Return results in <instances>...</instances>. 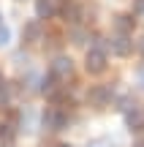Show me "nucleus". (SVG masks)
Returning <instances> with one entry per match:
<instances>
[{"instance_id":"nucleus-16","label":"nucleus","mask_w":144,"mask_h":147,"mask_svg":"<svg viewBox=\"0 0 144 147\" xmlns=\"http://www.w3.org/2000/svg\"><path fill=\"white\" fill-rule=\"evenodd\" d=\"M133 8H136V14H144V0H136Z\"/></svg>"},{"instance_id":"nucleus-8","label":"nucleus","mask_w":144,"mask_h":147,"mask_svg":"<svg viewBox=\"0 0 144 147\" xmlns=\"http://www.w3.org/2000/svg\"><path fill=\"white\" fill-rule=\"evenodd\" d=\"M41 38V25L38 22H27L25 25V41H38Z\"/></svg>"},{"instance_id":"nucleus-9","label":"nucleus","mask_w":144,"mask_h":147,"mask_svg":"<svg viewBox=\"0 0 144 147\" xmlns=\"http://www.w3.org/2000/svg\"><path fill=\"white\" fill-rule=\"evenodd\" d=\"M63 16L71 19V22H79V5H76V3H65L63 5Z\"/></svg>"},{"instance_id":"nucleus-17","label":"nucleus","mask_w":144,"mask_h":147,"mask_svg":"<svg viewBox=\"0 0 144 147\" xmlns=\"http://www.w3.org/2000/svg\"><path fill=\"white\" fill-rule=\"evenodd\" d=\"M139 79H141V84H144V68H141V71H139Z\"/></svg>"},{"instance_id":"nucleus-20","label":"nucleus","mask_w":144,"mask_h":147,"mask_svg":"<svg viewBox=\"0 0 144 147\" xmlns=\"http://www.w3.org/2000/svg\"><path fill=\"white\" fill-rule=\"evenodd\" d=\"M3 84H5V82H3V74H0V87H3Z\"/></svg>"},{"instance_id":"nucleus-10","label":"nucleus","mask_w":144,"mask_h":147,"mask_svg":"<svg viewBox=\"0 0 144 147\" xmlns=\"http://www.w3.org/2000/svg\"><path fill=\"white\" fill-rule=\"evenodd\" d=\"M35 14L41 16V19L49 16V14H52V0H35Z\"/></svg>"},{"instance_id":"nucleus-13","label":"nucleus","mask_w":144,"mask_h":147,"mask_svg":"<svg viewBox=\"0 0 144 147\" xmlns=\"http://www.w3.org/2000/svg\"><path fill=\"white\" fill-rule=\"evenodd\" d=\"M8 38H11L8 27H3V25H0V47H5V44H8Z\"/></svg>"},{"instance_id":"nucleus-3","label":"nucleus","mask_w":144,"mask_h":147,"mask_svg":"<svg viewBox=\"0 0 144 147\" xmlns=\"http://www.w3.org/2000/svg\"><path fill=\"white\" fill-rule=\"evenodd\" d=\"M65 115L57 109H46V115H44V128H49V131H63L65 128Z\"/></svg>"},{"instance_id":"nucleus-19","label":"nucleus","mask_w":144,"mask_h":147,"mask_svg":"<svg viewBox=\"0 0 144 147\" xmlns=\"http://www.w3.org/2000/svg\"><path fill=\"white\" fill-rule=\"evenodd\" d=\"M133 147H144V142H136V144H133Z\"/></svg>"},{"instance_id":"nucleus-7","label":"nucleus","mask_w":144,"mask_h":147,"mask_svg":"<svg viewBox=\"0 0 144 147\" xmlns=\"http://www.w3.org/2000/svg\"><path fill=\"white\" fill-rule=\"evenodd\" d=\"M128 128L131 131H144V112H139V109L128 112Z\"/></svg>"},{"instance_id":"nucleus-12","label":"nucleus","mask_w":144,"mask_h":147,"mask_svg":"<svg viewBox=\"0 0 144 147\" xmlns=\"http://www.w3.org/2000/svg\"><path fill=\"white\" fill-rule=\"evenodd\" d=\"M120 109H123V112L136 109V101H131V98H120Z\"/></svg>"},{"instance_id":"nucleus-4","label":"nucleus","mask_w":144,"mask_h":147,"mask_svg":"<svg viewBox=\"0 0 144 147\" xmlns=\"http://www.w3.org/2000/svg\"><path fill=\"white\" fill-rule=\"evenodd\" d=\"M109 101H112V90H109L106 84H95V87L90 90V104L92 106H106Z\"/></svg>"},{"instance_id":"nucleus-6","label":"nucleus","mask_w":144,"mask_h":147,"mask_svg":"<svg viewBox=\"0 0 144 147\" xmlns=\"http://www.w3.org/2000/svg\"><path fill=\"white\" fill-rule=\"evenodd\" d=\"M114 27H117V33L128 36V33H133V27H136V19H133L131 14H120L117 19H114Z\"/></svg>"},{"instance_id":"nucleus-2","label":"nucleus","mask_w":144,"mask_h":147,"mask_svg":"<svg viewBox=\"0 0 144 147\" xmlns=\"http://www.w3.org/2000/svg\"><path fill=\"white\" fill-rule=\"evenodd\" d=\"M49 74H52L57 82H68V79L74 76V63H71V57H57L52 63V71Z\"/></svg>"},{"instance_id":"nucleus-11","label":"nucleus","mask_w":144,"mask_h":147,"mask_svg":"<svg viewBox=\"0 0 144 147\" xmlns=\"http://www.w3.org/2000/svg\"><path fill=\"white\" fill-rule=\"evenodd\" d=\"M41 93H46L49 98H52V95L57 93V79H54L52 74H49V79H44V87H41Z\"/></svg>"},{"instance_id":"nucleus-5","label":"nucleus","mask_w":144,"mask_h":147,"mask_svg":"<svg viewBox=\"0 0 144 147\" xmlns=\"http://www.w3.org/2000/svg\"><path fill=\"white\" fill-rule=\"evenodd\" d=\"M112 49H114V55H123V57H125V55L133 52V41H131L128 36H123V33H120V36L112 41Z\"/></svg>"},{"instance_id":"nucleus-1","label":"nucleus","mask_w":144,"mask_h":147,"mask_svg":"<svg viewBox=\"0 0 144 147\" xmlns=\"http://www.w3.org/2000/svg\"><path fill=\"white\" fill-rule=\"evenodd\" d=\"M84 68L90 71V74H101V71H106V52L103 49H90L87 52V57H84Z\"/></svg>"},{"instance_id":"nucleus-18","label":"nucleus","mask_w":144,"mask_h":147,"mask_svg":"<svg viewBox=\"0 0 144 147\" xmlns=\"http://www.w3.org/2000/svg\"><path fill=\"white\" fill-rule=\"evenodd\" d=\"M139 49H141V52H144V38H141V44H139Z\"/></svg>"},{"instance_id":"nucleus-14","label":"nucleus","mask_w":144,"mask_h":147,"mask_svg":"<svg viewBox=\"0 0 144 147\" xmlns=\"http://www.w3.org/2000/svg\"><path fill=\"white\" fill-rule=\"evenodd\" d=\"M5 101H8V90H5V84L0 87V109L5 106Z\"/></svg>"},{"instance_id":"nucleus-15","label":"nucleus","mask_w":144,"mask_h":147,"mask_svg":"<svg viewBox=\"0 0 144 147\" xmlns=\"http://www.w3.org/2000/svg\"><path fill=\"white\" fill-rule=\"evenodd\" d=\"M74 38H76V44H84L87 33H84V30H74Z\"/></svg>"},{"instance_id":"nucleus-21","label":"nucleus","mask_w":144,"mask_h":147,"mask_svg":"<svg viewBox=\"0 0 144 147\" xmlns=\"http://www.w3.org/2000/svg\"><path fill=\"white\" fill-rule=\"evenodd\" d=\"M57 147H68V144H57Z\"/></svg>"}]
</instances>
